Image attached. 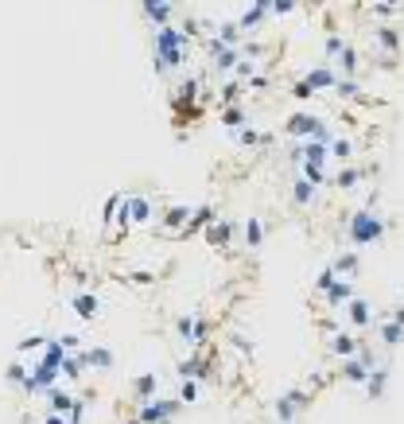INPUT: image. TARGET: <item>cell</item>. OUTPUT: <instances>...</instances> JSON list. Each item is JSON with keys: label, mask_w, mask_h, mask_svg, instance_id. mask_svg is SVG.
<instances>
[{"label": "cell", "mask_w": 404, "mask_h": 424, "mask_svg": "<svg viewBox=\"0 0 404 424\" xmlns=\"http://www.w3.org/2000/svg\"><path fill=\"white\" fill-rule=\"evenodd\" d=\"M187 32H179L175 24H164L155 32V62H160V71H179L183 59H187Z\"/></svg>", "instance_id": "obj_1"}, {"label": "cell", "mask_w": 404, "mask_h": 424, "mask_svg": "<svg viewBox=\"0 0 404 424\" xmlns=\"http://www.w3.org/2000/svg\"><path fill=\"white\" fill-rule=\"evenodd\" d=\"M385 230H389V222L381 219L377 210H357L354 219H350V226H346V234H350V242L354 245H373L385 238Z\"/></svg>", "instance_id": "obj_2"}, {"label": "cell", "mask_w": 404, "mask_h": 424, "mask_svg": "<svg viewBox=\"0 0 404 424\" xmlns=\"http://www.w3.org/2000/svg\"><path fill=\"white\" fill-rule=\"evenodd\" d=\"M175 412H179V401H167V397L144 401L140 412H136V424H164V421H171Z\"/></svg>", "instance_id": "obj_3"}, {"label": "cell", "mask_w": 404, "mask_h": 424, "mask_svg": "<svg viewBox=\"0 0 404 424\" xmlns=\"http://www.w3.org/2000/svg\"><path fill=\"white\" fill-rule=\"evenodd\" d=\"M175 331H179V335H183V339L190 342V347H202V339L210 335V323H206L202 315H183V319L175 323Z\"/></svg>", "instance_id": "obj_4"}, {"label": "cell", "mask_w": 404, "mask_h": 424, "mask_svg": "<svg viewBox=\"0 0 404 424\" xmlns=\"http://www.w3.org/2000/svg\"><path fill=\"white\" fill-rule=\"evenodd\" d=\"M369 374H373V366L366 362V358H342V382H350V386H366Z\"/></svg>", "instance_id": "obj_5"}, {"label": "cell", "mask_w": 404, "mask_h": 424, "mask_svg": "<svg viewBox=\"0 0 404 424\" xmlns=\"http://www.w3.org/2000/svg\"><path fill=\"white\" fill-rule=\"evenodd\" d=\"M190 214H194V206H167V214H164V226H160V234H183L187 226L183 222H190Z\"/></svg>", "instance_id": "obj_6"}, {"label": "cell", "mask_w": 404, "mask_h": 424, "mask_svg": "<svg viewBox=\"0 0 404 424\" xmlns=\"http://www.w3.org/2000/svg\"><path fill=\"white\" fill-rule=\"evenodd\" d=\"M319 125L323 121H319V117H311V113H292V117L284 121V129L292 136H307V140H311V136L319 133Z\"/></svg>", "instance_id": "obj_7"}, {"label": "cell", "mask_w": 404, "mask_h": 424, "mask_svg": "<svg viewBox=\"0 0 404 424\" xmlns=\"http://www.w3.org/2000/svg\"><path fill=\"white\" fill-rule=\"evenodd\" d=\"M346 319H350V327H369L373 323V308H369V300H350L346 303Z\"/></svg>", "instance_id": "obj_8"}, {"label": "cell", "mask_w": 404, "mask_h": 424, "mask_svg": "<svg viewBox=\"0 0 404 424\" xmlns=\"http://www.w3.org/2000/svg\"><path fill=\"white\" fill-rule=\"evenodd\" d=\"M140 4H144V16H148V20H152L155 27L171 24V8H175L171 0H140Z\"/></svg>", "instance_id": "obj_9"}, {"label": "cell", "mask_w": 404, "mask_h": 424, "mask_svg": "<svg viewBox=\"0 0 404 424\" xmlns=\"http://www.w3.org/2000/svg\"><path fill=\"white\" fill-rule=\"evenodd\" d=\"M303 401H307V393H296V389H292V393H284V397L276 401V416H280L284 424H292V416L299 412V405H303Z\"/></svg>", "instance_id": "obj_10"}, {"label": "cell", "mask_w": 404, "mask_h": 424, "mask_svg": "<svg viewBox=\"0 0 404 424\" xmlns=\"http://www.w3.org/2000/svg\"><path fill=\"white\" fill-rule=\"evenodd\" d=\"M74 312H78V319H97L101 315V300H97L94 292H78L74 296Z\"/></svg>", "instance_id": "obj_11"}, {"label": "cell", "mask_w": 404, "mask_h": 424, "mask_svg": "<svg viewBox=\"0 0 404 424\" xmlns=\"http://www.w3.org/2000/svg\"><path fill=\"white\" fill-rule=\"evenodd\" d=\"M357 351H362V342H357L354 335H342V331H338V335L331 339V354H334V358H354Z\"/></svg>", "instance_id": "obj_12"}, {"label": "cell", "mask_w": 404, "mask_h": 424, "mask_svg": "<svg viewBox=\"0 0 404 424\" xmlns=\"http://www.w3.org/2000/svg\"><path fill=\"white\" fill-rule=\"evenodd\" d=\"M307 82L315 90H338V74L331 66H315V71H307Z\"/></svg>", "instance_id": "obj_13"}, {"label": "cell", "mask_w": 404, "mask_h": 424, "mask_svg": "<svg viewBox=\"0 0 404 424\" xmlns=\"http://www.w3.org/2000/svg\"><path fill=\"white\" fill-rule=\"evenodd\" d=\"M129 214H132V226H144V222L152 219V203H148L144 195H132V199H129Z\"/></svg>", "instance_id": "obj_14"}, {"label": "cell", "mask_w": 404, "mask_h": 424, "mask_svg": "<svg viewBox=\"0 0 404 424\" xmlns=\"http://www.w3.org/2000/svg\"><path fill=\"white\" fill-rule=\"evenodd\" d=\"M323 300H327V308H334V303H350V300H354V280H338Z\"/></svg>", "instance_id": "obj_15"}, {"label": "cell", "mask_w": 404, "mask_h": 424, "mask_svg": "<svg viewBox=\"0 0 404 424\" xmlns=\"http://www.w3.org/2000/svg\"><path fill=\"white\" fill-rule=\"evenodd\" d=\"M214 39H222V43H226V47H238L241 43V24H214Z\"/></svg>", "instance_id": "obj_16"}, {"label": "cell", "mask_w": 404, "mask_h": 424, "mask_svg": "<svg viewBox=\"0 0 404 424\" xmlns=\"http://www.w3.org/2000/svg\"><path fill=\"white\" fill-rule=\"evenodd\" d=\"M229 234H233V222H210V226H206V242L210 245H226L229 242Z\"/></svg>", "instance_id": "obj_17"}, {"label": "cell", "mask_w": 404, "mask_h": 424, "mask_svg": "<svg viewBox=\"0 0 404 424\" xmlns=\"http://www.w3.org/2000/svg\"><path fill=\"white\" fill-rule=\"evenodd\" d=\"M315 191H319V187H315L311 179H296V187H292V199H296L299 206H307V203H315Z\"/></svg>", "instance_id": "obj_18"}, {"label": "cell", "mask_w": 404, "mask_h": 424, "mask_svg": "<svg viewBox=\"0 0 404 424\" xmlns=\"http://www.w3.org/2000/svg\"><path fill=\"white\" fill-rule=\"evenodd\" d=\"M381 339H385V347H396V342H404V323H396L389 315V323H381Z\"/></svg>", "instance_id": "obj_19"}, {"label": "cell", "mask_w": 404, "mask_h": 424, "mask_svg": "<svg viewBox=\"0 0 404 424\" xmlns=\"http://www.w3.org/2000/svg\"><path fill=\"white\" fill-rule=\"evenodd\" d=\"M377 43L389 51V55H396V51H401V32H396V27H377Z\"/></svg>", "instance_id": "obj_20"}, {"label": "cell", "mask_w": 404, "mask_h": 424, "mask_svg": "<svg viewBox=\"0 0 404 424\" xmlns=\"http://www.w3.org/2000/svg\"><path fill=\"white\" fill-rule=\"evenodd\" d=\"M86 362L94 366V370H109V366H113V354H109L105 347H94V351H86Z\"/></svg>", "instance_id": "obj_21"}, {"label": "cell", "mask_w": 404, "mask_h": 424, "mask_svg": "<svg viewBox=\"0 0 404 424\" xmlns=\"http://www.w3.org/2000/svg\"><path fill=\"white\" fill-rule=\"evenodd\" d=\"M155 386H160V377H155V374H144V377H136V386H132V389H136V397H140V401H152Z\"/></svg>", "instance_id": "obj_22"}, {"label": "cell", "mask_w": 404, "mask_h": 424, "mask_svg": "<svg viewBox=\"0 0 404 424\" xmlns=\"http://www.w3.org/2000/svg\"><path fill=\"white\" fill-rule=\"evenodd\" d=\"M385 382H389V374L373 366V374H369V382H366V393L369 397H381V393H385Z\"/></svg>", "instance_id": "obj_23"}, {"label": "cell", "mask_w": 404, "mask_h": 424, "mask_svg": "<svg viewBox=\"0 0 404 424\" xmlns=\"http://www.w3.org/2000/svg\"><path fill=\"white\" fill-rule=\"evenodd\" d=\"M261 219H245V245L249 249H261Z\"/></svg>", "instance_id": "obj_24"}, {"label": "cell", "mask_w": 404, "mask_h": 424, "mask_svg": "<svg viewBox=\"0 0 404 424\" xmlns=\"http://www.w3.org/2000/svg\"><path fill=\"white\" fill-rule=\"evenodd\" d=\"M334 183H338L342 191H350V187H357V183H362V171H357L354 164H346V168L338 171V179H334Z\"/></svg>", "instance_id": "obj_25"}, {"label": "cell", "mask_w": 404, "mask_h": 424, "mask_svg": "<svg viewBox=\"0 0 404 424\" xmlns=\"http://www.w3.org/2000/svg\"><path fill=\"white\" fill-rule=\"evenodd\" d=\"M357 269H362L357 253H342V257H334V273H342V277H350V273H357Z\"/></svg>", "instance_id": "obj_26"}, {"label": "cell", "mask_w": 404, "mask_h": 424, "mask_svg": "<svg viewBox=\"0 0 404 424\" xmlns=\"http://www.w3.org/2000/svg\"><path fill=\"white\" fill-rule=\"evenodd\" d=\"M43 397H47V405H51L47 412H62V409H71V397H66L62 389H47Z\"/></svg>", "instance_id": "obj_27"}, {"label": "cell", "mask_w": 404, "mask_h": 424, "mask_svg": "<svg viewBox=\"0 0 404 424\" xmlns=\"http://www.w3.org/2000/svg\"><path fill=\"white\" fill-rule=\"evenodd\" d=\"M331 156L342 160V164H354V145L350 140H331Z\"/></svg>", "instance_id": "obj_28"}, {"label": "cell", "mask_w": 404, "mask_h": 424, "mask_svg": "<svg viewBox=\"0 0 404 424\" xmlns=\"http://www.w3.org/2000/svg\"><path fill=\"white\" fill-rule=\"evenodd\" d=\"M338 62H342L338 71H342L346 78H354V74H357V51H354V47H346L342 55H338Z\"/></svg>", "instance_id": "obj_29"}, {"label": "cell", "mask_w": 404, "mask_h": 424, "mask_svg": "<svg viewBox=\"0 0 404 424\" xmlns=\"http://www.w3.org/2000/svg\"><path fill=\"white\" fill-rule=\"evenodd\" d=\"M319 94V90H315V86L307 82V78H303V82H296L292 86V97H299V101H311V97Z\"/></svg>", "instance_id": "obj_30"}, {"label": "cell", "mask_w": 404, "mask_h": 424, "mask_svg": "<svg viewBox=\"0 0 404 424\" xmlns=\"http://www.w3.org/2000/svg\"><path fill=\"white\" fill-rule=\"evenodd\" d=\"M323 51H327V59H334V55H342V51H346V39L342 36H327Z\"/></svg>", "instance_id": "obj_31"}, {"label": "cell", "mask_w": 404, "mask_h": 424, "mask_svg": "<svg viewBox=\"0 0 404 424\" xmlns=\"http://www.w3.org/2000/svg\"><path fill=\"white\" fill-rule=\"evenodd\" d=\"M226 125H229V129H245V110H241V105H229V110H226Z\"/></svg>", "instance_id": "obj_32"}, {"label": "cell", "mask_w": 404, "mask_h": 424, "mask_svg": "<svg viewBox=\"0 0 404 424\" xmlns=\"http://www.w3.org/2000/svg\"><path fill=\"white\" fill-rule=\"evenodd\" d=\"M199 397V377H183V389H179V401H194Z\"/></svg>", "instance_id": "obj_33"}, {"label": "cell", "mask_w": 404, "mask_h": 424, "mask_svg": "<svg viewBox=\"0 0 404 424\" xmlns=\"http://www.w3.org/2000/svg\"><path fill=\"white\" fill-rule=\"evenodd\" d=\"M261 20H264V12H261V8H257V4H253L249 12L241 16V32H249V27H257V24H261Z\"/></svg>", "instance_id": "obj_34"}, {"label": "cell", "mask_w": 404, "mask_h": 424, "mask_svg": "<svg viewBox=\"0 0 404 424\" xmlns=\"http://www.w3.org/2000/svg\"><path fill=\"white\" fill-rule=\"evenodd\" d=\"M8 382H12V386H27L31 377H27V370H24V366H8Z\"/></svg>", "instance_id": "obj_35"}, {"label": "cell", "mask_w": 404, "mask_h": 424, "mask_svg": "<svg viewBox=\"0 0 404 424\" xmlns=\"http://www.w3.org/2000/svg\"><path fill=\"white\" fill-rule=\"evenodd\" d=\"M238 97H241V86H238V82L222 86V101H229V105H238Z\"/></svg>", "instance_id": "obj_36"}, {"label": "cell", "mask_w": 404, "mask_h": 424, "mask_svg": "<svg viewBox=\"0 0 404 424\" xmlns=\"http://www.w3.org/2000/svg\"><path fill=\"white\" fill-rule=\"evenodd\" d=\"M273 12H276V16H288V12H296V0H276V4H273Z\"/></svg>", "instance_id": "obj_37"}, {"label": "cell", "mask_w": 404, "mask_h": 424, "mask_svg": "<svg viewBox=\"0 0 404 424\" xmlns=\"http://www.w3.org/2000/svg\"><path fill=\"white\" fill-rule=\"evenodd\" d=\"M43 424H71V421H62L59 412H47V416H43Z\"/></svg>", "instance_id": "obj_38"}, {"label": "cell", "mask_w": 404, "mask_h": 424, "mask_svg": "<svg viewBox=\"0 0 404 424\" xmlns=\"http://www.w3.org/2000/svg\"><path fill=\"white\" fill-rule=\"evenodd\" d=\"M392 319H396V323H404V308H396V312H392Z\"/></svg>", "instance_id": "obj_39"}]
</instances>
